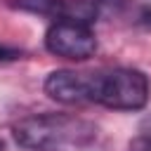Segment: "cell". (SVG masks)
I'll use <instances>...</instances> for the list:
<instances>
[{
    "mask_svg": "<svg viewBox=\"0 0 151 151\" xmlns=\"http://www.w3.org/2000/svg\"><path fill=\"white\" fill-rule=\"evenodd\" d=\"M12 134L19 146L33 151H68L83 149L97 137V127L78 116L68 113H38L21 118Z\"/></svg>",
    "mask_w": 151,
    "mask_h": 151,
    "instance_id": "6da1fadb",
    "label": "cell"
},
{
    "mask_svg": "<svg viewBox=\"0 0 151 151\" xmlns=\"http://www.w3.org/2000/svg\"><path fill=\"white\" fill-rule=\"evenodd\" d=\"M149 78L137 68L90 73V101L113 111H139L149 101Z\"/></svg>",
    "mask_w": 151,
    "mask_h": 151,
    "instance_id": "7a4b0ae2",
    "label": "cell"
},
{
    "mask_svg": "<svg viewBox=\"0 0 151 151\" xmlns=\"http://www.w3.org/2000/svg\"><path fill=\"white\" fill-rule=\"evenodd\" d=\"M45 47L54 57L83 61L97 52V35L85 24L71 19H57L45 33Z\"/></svg>",
    "mask_w": 151,
    "mask_h": 151,
    "instance_id": "3957f363",
    "label": "cell"
},
{
    "mask_svg": "<svg viewBox=\"0 0 151 151\" xmlns=\"http://www.w3.org/2000/svg\"><path fill=\"white\" fill-rule=\"evenodd\" d=\"M45 94L59 104H85L90 101V73L71 68L52 71L45 78Z\"/></svg>",
    "mask_w": 151,
    "mask_h": 151,
    "instance_id": "277c9868",
    "label": "cell"
},
{
    "mask_svg": "<svg viewBox=\"0 0 151 151\" xmlns=\"http://www.w3.org/2000/svg\"><path fill=\"white\" fill-rule=\"evenodd\" d=\"M12 7L28 14H38V17L61 19L66 12V0H12Z\"/></svg>",
    "mask_w": 151,
    "mask_h": 151,
    "instance_id": "5b68a950",
    "label": "cell"
},
{
    "mask_svg": "<svg viewBox=\"0 0 151 151\" xmlns=\"http://www.w3.org/2000/svg\"><path fill=\"white\" fill-rule=\"evenodd\" d=\"M127 151H151V134H139L130 142Z\"/></svg>",
    "mask_w": 151,
    "mask_h": 151,
    "instance_id": "8992f818",
    "label": "cell"
},
{
    "mask_svg": "<svg viewBox=\"0 0 151 151\" xmlns=\"http://www.w3.org/2000/svg\"><path fill=\"white\" fill-rule=\"evenodd\" d=\"M21 57V52L17 50V47H9V45H2L0 42V64L2 61H14V59H19Z\"/></svg>",
    "mask_w": 151,
    "mask_h": 151,
    "instance_id": "52a82bcc",
    "label": "cell"
},
{
    "mask_svg": "<svg viewBox=\"0 0 151 151\" xmlns=\"http://www.w3.org/2000/svg\"><path fill=\"white\" fill-rule=\"evenodd\" d=\"M142 21L144 24H151V9H144L142 12Z\"/></svg>",
    "mask_w": 151,
    "mask_h": 151,
    "instance_id": "ba28073f",
    "label": "cell"
},
{
    "mask_svg": "<svg viewBox=\"0 0 151 151\" xmlns=\"http://www.w3.org/2000/svg\"><path fill=\"white\" fill-rule=\"evenodd\" d=\"M144 127H146V134H151V116L144 120Z\"/></svg>",
    "mask_w": 151,
    "mask_h": 151,
    "instance_id": "9c48e42d",
    "label": "cell"
},
{
    "mask_svg": "<svg viewBox=\"0 0 151 151\" xmlns=\"http://www.w3.org/2000/svg\"><path fill=\"white\" fill-rule=\"evenodd\" d=\"M0 151H5V144H2V139H0Z\"/></svg>",
    "mask_w": 151,
    "mask_h": 151,
    "instance_id": "30bf717a",
    "label": "cell"
}]
</instances>
